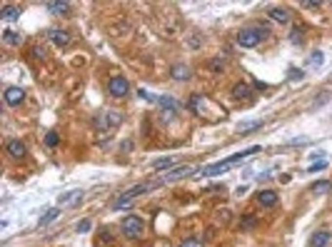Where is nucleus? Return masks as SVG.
I'll list each match as a JSON object with an SVG mask.
<instances>
[{"instance_id":"nucleus-13","label":"nucleus","mask_w":332,"mask_h":247,"mask_svg":"<svg viewBox=\"0 0 332 247\" xmlns=\"http://www.w3.org/2000/svg\"><path fill=\"white\" fill-rule=\"evenodd\" d=\"M82 200V190H70L65 195L58 197V208H65V205H78Z\"/></svg>"},{"instance_id":"nucleus-5","label":"nucleus","mask_w":332,"mask_h":247,"mask_svg":"<svg viewBox=\"0 0 332 247\" xmlns=\"http://www.w3.org/2000/svg\"><path fill=\"white\" fill-rule=\"evenodd\" d=\"M267 35V28H245L237 33V45L240 48H255L260 45V40Z\"/></svg>"},{"instance_id":"nucleus-4","label":"nucleus","mask_w":332,"mask_h":247,"mask_svg":"<svg viewBox=\"0 0 332 247\" xmlns=\"http://www.w3.org/2000/svg\"><path fill=\"white\" fill-rule=\"evenodd\" d=\"M120 230H122V235H125L128 240H137V237L145 235V222L137 215H128V217H122Z\"/></svg>"},{"instance_id":"nucleus-6","label":"nucleus","mask_w":332,"mask_h":247,"mask_svg":"<svg viewBox=\"0 0 332 247\" xmlns=\"http://www.w3.org/2000/svg\"><path fill=\"white\" fill-rule=\"evenodd\" d=\"M108 93H110L113 97H125V95L130 93V82L122 77V75H115V77L108 80Z\"/></svg>"},{"instance_id":"nucleus-14","label":"nucleus","mask_w":332,"mask_h":247,"mask_svg":"<svg viewBox=\"0 0 332 247\" xmlns=\"http://www.w3.org/2000/svg\"><path fill=\"white\" fill-rule=\"evenodd\" d=\"M267 15L273 18L275 23H280V25L290 23V10H287V8H270V10H267Z\"/></svg>"},{"instance_id":"nucleus-2","label":"nucleus","mask_w":332,"mask_h":247,"mask_svg":"<svg viewBox=\"0 0 332 247\" xmlns=\"http://www.w3.org/2000/svg\"><path fill=\"white\" fill-rule=\"evenodd\" d=\"M255 152H260V145L247 148V150H242V152H237V155H233V157H225V160H220V162H215V165H207V168L202 170V175H220L222 170L230 168V165H235V162H240V160H245V157H250V155H255Z\"/></svg>"},{"instance_id":"nucleus-9","label":"nucleus","mask_w":332,"mask_h":247,"mask_svg":"<svg viewBox=\"0 0 332 247\" xmlns=\"http://www.w3.org/2000/svg\"><path fill=\"white\" fill-rule=\"evenodd\" d=\"M23 100H25V90H23V88H15V85H13V88L5 90V102H8L10 108H18Z\"/></svg>"},{"instance_id":"nucleus-21","label":"nucleus","mask_w":332,"mask_h":247,"mask_svg":"<svg viewBox=\"0 0 332 247\" xmlns=\"http://www.w3.org/2000/svg\"><path fill=\"white\" fill-rule=\"evenodd\" d=\"M173 77H175V80H190L193 73H190L188 65H173Z\"/></svg>"},{"instance_id":"nucleus-27","label":"nucleus","mask_w":332,"mask_h":247,"mask_svg":"<svg viewBox=\"0 0 332 247\" xmlns=\"http://www.w3.org/2000/svg\"><path fill=\"white\" fill-rule=\"evenodd\" d=\"M325 168H327V160H320V162H312V165H310L307 172H320V170H325Z\"/></svg>"},{"instance_id":"nucleus-16","label":"nucleus","mask_w":332,"mask_h":247,"mask_svg":"<svg viewBox=\"0 0 332 247\" xmlns=\"http://www.w3.org/2000/svg\"><path fill=\"white\" fill-rule=\"evenodd\" d=\"M45 8L53 15H68L70 13V3H65V0H63V3H53V0H50V3H45Z\"/></svg>"},{"instance_id":"nucleus-7","label":"nucleus","mask_w":332,"mask_h":247,"mask_svg":"<svg viewBox=\"0 0 332 247\" xmlns=\"http://www.w3.org/2000/svg\"><path fill=\"white\" fill-rule=\"evenodd\" d=\"M193 172H195L193 165H180V168H173L168 175H162L160 180H162V185H165V182H175V180H182V177H190Z\"/></svg>"},{"instance_id":"nucleus-3","label":"nucleus","mask_w":332,"mask_h":247,"mask_svg":"<svg viewBox=\"0 0 332 247\" xmlns=\"http://www.w3.org/2000/svg\"><path fill=\"white\" fill-rule=\"evenodd\" d=\"M122 125V115L117 110H102L98 117H95V128L100 133H113Z\"/></svg>"},{"instance_id":"nucleus-17","label":"nucleus","mask_w":332,"mask_h":247,"mask_svg":"<svg viewBox=\"0 0 332 247\" xmlns=\"http://www.w3.org/2000/svg\"><path fill=\"white\" fill-rule=\"evenodd\" d=\"M0 18L5 20V23H13V20L20 18V5H5L3 13H0Z\"/></svg>"},{"instance_id":"nucleus-33","label":"nucleus","mask_w":332,"mask_h":247,"mask_svg":"<svg viewBox=\"0 0 332 247\" xmlns=\"http://www.w3.org/2000/svg\"><path fill=\"white\" fill-rule=\"evenodd\" d=\"M242 225H245V228H253L255 220H253V217H245V220H242Z\"/></svg>"},{"instance_id":"nucleus-25","label":"nucleus","mask_w":332,"mask_h":247,"mask_svg":"<svg viewBox=\"0 0 332 247\" xmlns=\"http://www.w3.org/2000/svg\"><path fill=\"white\" fill-rule=\"evenodd\" d=\"M325 63V55H322V50H315L312 55H310V65L312 68H317V65H322Z\"/></svg>"},{"instance_id":"nucleus-29","label":"nucleus","mask_w":332,"mask_h":247,"mask_svg":"<svg viewBox=\"0 0 332 247\" xmlns=\"http://www.w3.org/2000/svg\"><path fill=\"white\" fill-rule=\"evenodd\" d=\"M108 242H113V235H110V230H102V235L98 237V245H108Z\"/></svg>"},{"instance_id":"nucleus-23","label":"nucleus","mask_w":332,"mask_h":247,"mask_svg":"<svg viewBox=\"0 0 332 247\" xmlns=\"http://www.w3.org/2000/svg\"><path fill=\"white\" fill-rule=\"evenodd\" d=\"M250 93H253L250 85H245V82H237V85L233 88V95H235V97H250Z\"/></svg>"},{"instance_id":"nucleus-26","label":"nucleus","mask_w":332,"mask_h":247,"mask_svg":"<svg viewBox=\"0 0 332 247\" xmlns=\"http://www.w3.org/2000/svg\"><path fill=\"white\" fill-rule=\"evenodd\" d=\"M180 247H205V245H202L197 237H188V240H182V242H180Z\"/></svg>"},{"instance_id":"nucleus-22","label":"nucleus","mask_w":332,"mask_h":247,"mask_svg":"<svg viewBox=\"0 0 332 247\" xmlns=\"http://www.w3.org/2000/svg\"><path fill=\"white\" fill-rule=\"evenodd\" d=\"M262 128V120H253V122H240L237 125V133L240 135H247L250 130H260Z\"/></svg>"},{"instance_id":"nucleus-1","label":"nucleus","mask_w":332,"mask_h":247,"mask_svg":"<svg viewBox=\"0 0 332 247\" xmlns=\"http://www.w3.org/2000/svg\"><path fill=\"white\" fill-rule=\"evenodd\" d=\"M160 185H162V180H160V177H157V180H148V182H140V185H133V188H130L128 192H122V195L113 202V208H115V210H125L135 197L145 195V192L153 190V188H160Z\"/></svg>"},{"instance_id":"nucleus-12","label":"nucleus","mask_w":332,"mask_h":247,"mask_svg":"<svg viewBox=\"0 0 332 247\" xmlns=\"http://www.w3.org/2000/svg\"><path fill=\"white\" fill-rule=\"evenodd\" d=\"M277 200H280V195L275 190H260L257 192V202L262 205V208H275Z\"/></svg>"},{"instance_id":"nucleus-30","label":"nucleus","mask_w":332,"mask_h":247,"mask_svg":"<svg viewBox=\"0 0 332 247\" xmlns=\"http://www.w3.org/2000/svg\"><path fill=\"white\" fill-rule=\"evenodd\" d=\"M90 228H93L90 220H80V222H78V232H88Z\"/></svg>"},{"instance_id":"nucleus-28","label":"nucleus","mask_w":332,"mask_h":247,"mask_svg":"<svg viewBox=\"0 0 332 247\" xmlns=\"http://www.w3.org/2000/svg\"><path fill=\"white\" fill-rule=\"evenodd\" d=\"M58 142H60V137H58V133H48V135H45V145H48V148H55V145H58Z\"/></svg>"},{"instance_id":"nucleus-31","label":"nucleus","mask_w":332,"mask_h":247,"mask_svg":"<svg viewBox=\"0 0 332 247\" xmlns=\"http://www.w3.org/2000/svg\"><path fill=\"white\" fill-rule=\"evenodd\" d=\"M290 40H293V43H302V30H300V28H295V30H293V35H290Z\"/></svg>"},{"instance_id":"nucleus-15","label":"nucleus","mask_w":332,"mask_h":247,"mask_svg":"<svg viewBox=\"0 0 332 247\" xmlns=\"http://www.w3.org/2000/svg\"><path fill=\"white\" fill-rule=\"evenodd\" d=\"M50 40H53L58 48H65V45L70 43V35H68L65 30H50Z\"/></svg>"},{"instance_id":"nucleus-19","label":"nucleus","mask_w":332,"mask_h":247,"mask_svg":"<svg viewBox=\"0 0 332 247\" xmlns=\"http://www.w3.org/2000/svg\"><path fill=\"white\" fill-rule=\"evenodd\" d=\"M58 217H60V208H50V210H45L43 217L38 220V225H40V228H45V225H50V222L58 220Z\"/></svg>"},{"instance_id":"nucleus-10","label":"nucleus","mask_w":332,"mask_h":247,"mask_svg":"<svg viewBox=\"0 0 332 247\" xmlns=\"http://www.w3.org/2000/svg\"><path fill=\"white\" fill-rule=\"evenodd\" d=\"M332 242V232L330 230H317L310 237V247H327Z\"/></svg>"},{"instance_id":"nucleus-32","label":"nucleus","mask_w":332,"mask_h":247,"mask_svg":"<svg viewBox=\"0 0 332 247\" xmlns=\"http://www.w3.org/2000/svg\"><path fill=\"white\" fill-rule=\"evenodd\" d=\"M210 68H213L215 73H220V70L225 68V63H222V60H213V63H210Z\"/></svg>"},{"instance_id":"nucleus-11","label":"nucleus","mask_w":332,"mask_h":247,"mask_svg":"<svg viewBox=\"0 0 332 247\" xmlns=\"http://www.w3.org/2000/svg\"><path fill=\"white\" fill-rule=\"evenodd\" d=\"M157 105L162 108V113L165 115H175V113H180V102L177 100H173V97H168V95H165V97H157Z\"/></svg>"},{"instance_id":"nucleus-20","label":"nucleus","mask_w":332,"mask_h":247,"mask_svg":"<svg viewBox=\"0 0 332 247\" xmlns=\"http://www.w3.org/2000/svg\"><path fill=\"white\" fill-rule=\"evenodd\" d=\"M175 162H177V157H162V160H155V162H153V170L162 172V170H168V168H175Z\"/></svg>"},{"instance_id":"nucleus-18","label":"nucleus","mask_w":332,"mask_h":247,"mask_svg":"<svg viewBox=\"0 0 332 247\" xmlns=\"http://www.w3.org/2000/svg\"><path fill=\"white\" fill-rule=\"evenodd\" d=\"M3 43L15 48V45H20V43H23V35H20L18 30H5V33H3Z\"/></svg>"},{"instance_id":"nucleus-8","label":"nucleus","mask_w":332,"mask_h":247,"mask_svg":"<svg viewBox=\"0 0 332 247\" xmlns=\"http://www.w3.org/2000/svg\"><path fill=\"white\" fill-rule=\"evenodd\" d=\"M5 152L15 160H23L28 155V148H25V142H20V140H8L5 142Z\"/></svg>"},{"instance_id":"nucleus-24","label":"nucleus","mask_w":332,"mask_h":247,"mask_svg":"<svg viewBox=\"0 0 332 247\" xmlns=\"http://www.w3.org/2000/svg\"><path fill=\"white\" fill-rule=\"evenodd\" d=\"M332 190V182L330 180H322V182H315L312 185V192L315 195H325V192H330Z\"/></svg>"},{"instance_id":"nucleus-34","label":"nucleus","mask_w":332,"mask_h":247,"mask_svg":"<svg viewBox=\"0 0 332 247\" xmlns=\"http://www.w3.org/2000/svg\"><path fill=\"white\" fill-rule=\"evenodd\" d=\"M322 3H315V0H310V3H305V8H320Z\"/></svg>"}]
</instances>
